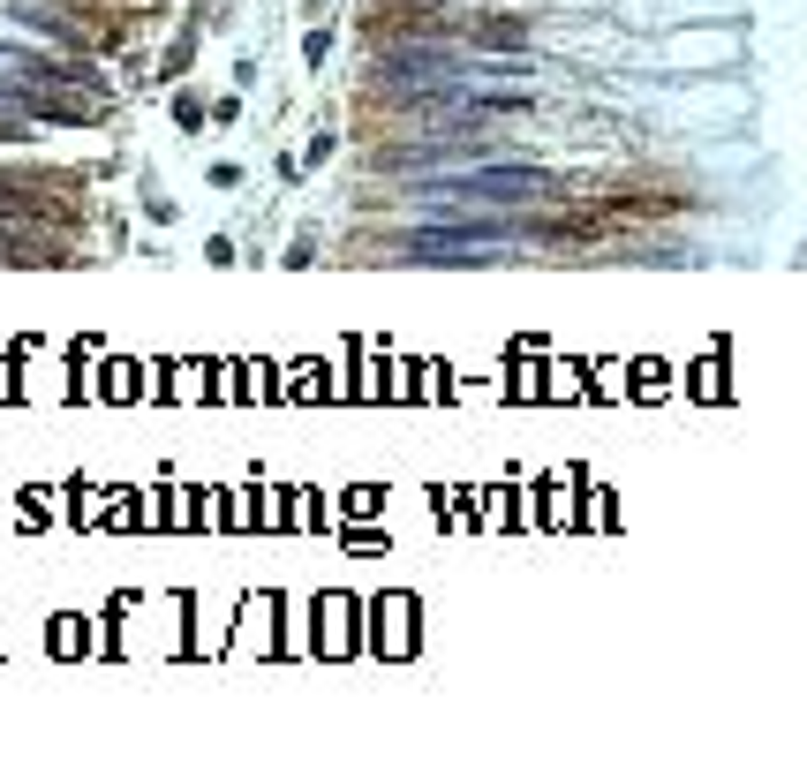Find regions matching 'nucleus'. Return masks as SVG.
<instances>
[{"instance_id": "f257e3e1", "label": "nucleus", "mask_w": 807, "mask_h": 769, "mask_svg": "<svg viewBox=\"0 0 807 769\" xmlns=\"http://www.w3.org/2000/svg\"><path fill=\"white\" fill-rule=\"evenodd\" d=\"M204 121H211V106L197 91H174V128H181V136H204Z\"/></svg>"}, {"instance_id": "f03ea898", "label": "nucleus", "mask_w": 807, "mask_h": 769, "mask_svg": "<svg viewBox=\"0 0 807 769\" xmlns=\"http://www.w3.org/2000/svg\"><path fill=\"white\" fill-rule=\"evenodd\" d=\"M189 53H197V31H181L174 46H166V60H159V76H181V69H189Z\"/></svg>"}, {"instance_id": "7ed1b4c3", "label": "nucleus", "mask_w": 807, "mask_h": 769, "mask_svg": "<svg viewBox=\"0 0 807 769\" xmlns=\"http://www.w3.org/2000/svg\"><path fill=\"white\" fill-rule=\"evenodd\" d=\"M144 219H152V227H174V197H159L152 181H144Z\"/></svg>"}, {"instance_id": "20e7f679", "label": "nucleus", "mask_w": 807, "mask_h": 769, "mask_svg": "<svg viewBox=\"0 0 807 769\" xmlns=\"http://www.w3.org/2000/svg\"><path fill=\"white\" fill-rule=\"evenodd\" d=\"M325 53H332V31H325V23H317V31L302 38V60H310V69H325Z\"/></svg>"}, {"instance_id": "39448f33", "label": "nucleus", "mask_w": 807, "mask_h": 769, "mask_svg": "<svg viewBox=\"0 0 807 769\" xmlns=\"http://www.w3.org/2000/svg\"><path fill=\"white\" fill-rule=\"evenodd\" d=\"M287 264H294V272L317 264V234H294V242H287Z\"/></svg>"}]
</instances>
